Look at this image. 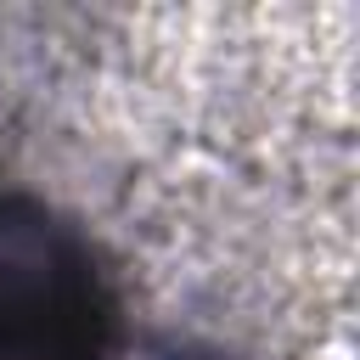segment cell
I'll list each match as a JSON object with an SVG mask.
<instances>
[{"label":"cell","instance_id":"cell-1","mask_svg":"<svg viewBox=\"0 0 360 360\" xmlns=\"http://www.w3.org/2000/svg\"><path fill=\"white\" fill-rule=\"evenodd\" d=\"M118 349L90 242L45 202L0 191V360H118Z\"/></svg>","mask_w":360,"mask_h":360}]
</instances>
